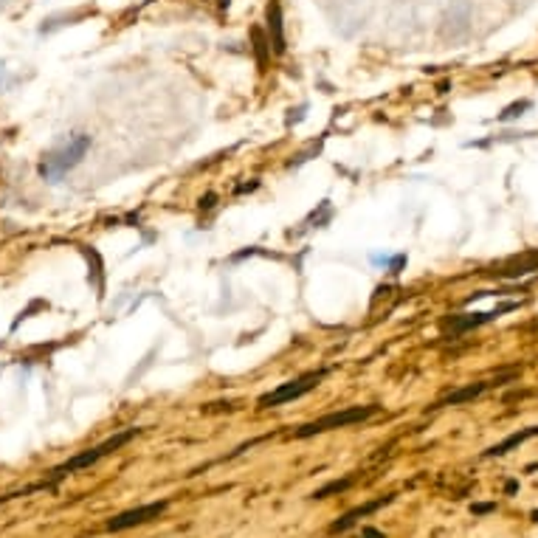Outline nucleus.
Returning <instances> with one entry per match:
<instances>
[{"label":"nucleus","instance_id":"1a4fd4ad","mask_svg":"<svg viewBox=\"0 0 538 538\" xmlns=\"http://www.w3.org/2000/svg\"><path fill=\"white\" fill-rule=\"evenodd\" d=\"M532 434H538V429H530V431H521V434H513V437H507L502 445H493L487 454H504L507 448H513V445H518V443H524L527 437H532Z\"/></svg>","mask_w":538,"mask_h":538},{"label":"nucleus","instance_id":"0eeeda50","mask_svg":"<svg viewBox=\"0 0 538 538\" xmlns=\"http://www.w3.org/2000/svg\"><path fill=\"white\" fill-rule=\"evenodd\" d=\"M268 29L274 32V51L282 54L285 51V37H282V15H279V4L268 6Z\"/></svg>","mask_w":538,"mask_h":538},{"label":"nucleus","instance_id":"6e6552de","mask_svg":"<svg viewBox=\"0 0 538 538\" xmlns=\"http://www.w3.org/2000/svg\"><path fill=\"white\" fill-rule=\"evenodd\" d=\"M490 384L487 381H479V384H471V386H465V389H459V392H454V395H448L443 403H437V406H454V403H465V401H473V398H479L485 389H487Z\"/></svg>","mask_w":538,"mask_h":538},{"label":"nucleus","instance_id":"39448f33","mask_svg":"<svg viewBox=\"0 0 538 538\" xmlns=\"http://www.w3.org/2000/svg\"><path fill=\"white\" fill-rule=\"evenodd\" d=\"M163 510H166V502H152V504H144V507H138V510H127V513H121V516L110 518V521H107V530L119 532V530H127V527L144 524V521H149V518H158Z\"/></svg>","mask_w":538,"mask_h":538},{"label":"nucleus","instance_id":"9d476101","mask_svg":"<svg viewBox=\"0 0 538 538\" xmlns=\"http://www.w3.org/2000/svg\"><path fill=\"white\" fill-rule=\"evenodd\" d=\"M527 107H530V102H518V105L507 107V110L502 113V121H507V119H513V116H521V110H527Z\"/></svg>","mask_w":538,"mask_h":538},{"label":"nucleus","instance_id":"20e7f679","mask_svg":"<svg viewBox=\"0 0 538 538\" xmlns=\"http://www.w3.org/2000/svg\"><path fill=\"white\" fill-rule=\"evenodd\" d=\"M321 378H324V372H310V375H302V378H296V381H288V384H282L279 389L262 395V398H260V406H282V403H288V401H296V398L307 395L310 389H316Z\"/></svg>","mask_w":538,"mask_h":538},{"label":"nucleus","instance_id":"f257e3e1","mask_svg":"<svg viewBox=\"0 0 538 538\" xmlns=\"http://www.w3.org/2000/svg\"><path fill=\"white\" fill-rule=\"evenodd\" d=\"M88 149H90V135H85V133L74 135L71 141H65L62 147L51 149V152L43 158V163H40V175L46 177V181H51V184L62 181V177H65V175L85 158Z\"/></svg>","mask_w":538,"mask_h":538},{"label":"nucleus","instance_id":"f03ea898","mask_svg":"<svg viewBox=\"0 0 538 538\" xmlns=\"http://www.w3.org/2000/svg\"><path fill=\"white\" fill-rule=\"evenodd\" d=\"M138 434V429H127V431H121V434H116V437H110V440H105L102 445H96V448H88L85 454H76V457H71L68 462H62L60 468H54L51 471V482H57V479H65L68 473H76V471H82V468H88V465H93V462H99L102 457H107V454H113L116 448H121L127 440H133Z\"/></svg>","mask_w":538,"mask_h":538},{"label":"nucleus","instance_id":"423d86ee","mask_svg":"<svg viewBox=\"0 0 538 538\" xmlns=\"http://www.w3.org/2000/svg\"><path fill=\"white\" fill-rule=\"evenodd\" d=\"M513 307H516V304H502V307H496V310H490V313H468V316H459V318L451 321V330H454V332H465V330H471V327H479V324H487V321L499 318L502 313H507V310H513Z\"/></svg>","mask_w":538,"mask_h":538},{"label":"nucleus","instance_id":"7ed1b4c3","mask_svg":"<svg viewBox=\"0 0 538 538\" xmlns=\"http://www.w3.org/2000/svg\"><path fill=\"white\" fill-rule=\"evenodd\" d=\"M375 412H378V406H352V409H344V412H332V415H324V417L302 426L296 431V437H313V434H324L330 429H344V426H352V423H364Z\"/></svg>","mask_w":538,"mask_h":538}]
</instances>
